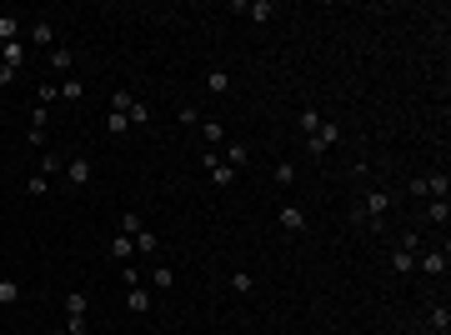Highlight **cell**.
I'll return each instance as SVG.
<instances>
[{
	"mask_svg": "<svg viewBox=\"0 0 451 335\" xmlns=\"http://www.w3.org/2000/svg\"><path fill=\"white\" fill-rule=\"evenodd\" d=\"M201 171H206V181H211V185H221V190L241 181V176L231 171V165H226V160L216 155V150H201Z\"/></svg>",
	"mask_w": 451,
	"mask_h": 335,
	"instance_id": "cell-1",
	"label": "cell"
},
{
	"mask_svg": "<svg viewBox=\"0 0 451 335\" xmlns=\"http://www.w3.org/2000/svg\"><path fill=\"white\" fill-rule=\"evenodd\" d=\"M386 210H391V190H366V195H361V205H356V220L366 215V226H381Z\"/></svg>",
	"mask_w": 451,
	"mask_h": 335,
	"instance_id": "cell-2",
	"label": "cell"
},
{
	"mask_svg": "<svg viewBox=\"0 0 451 335\" xmlns=\"http://www.w3.org/2000/svg\"><path fill=\"white\" fill-rule=\"evenodd\" d=\"M336 140H341V126H336V121H321V126H316V130L306 135V150H311V155L321 160L326 150H336Z\"/></svg>",
	"mask_w": 451,
	"mask_h": 335,
	"instance_id": "cell-3",
	"label": "cell"
},
{
	"mask_svg": "<svg viewBox=\"0 0 451 335\" xmlns=\"http://www.w3.org/2000/svg\"><path fill=\"white\" fill-rule=\"evenodd\" d=\"M446 265H451V255H446V250H426V255H416V270L426 275V281H441Z\"/></svg>",
	"mask_w": 451,
	"mask_h": 335,
	"instance_id": "cell-4",
	"label": "cell"
},
{
	"mask_svg": "<svg viewBox=\"0 0 451 335\" xmlns=\"http://www.w3.org/2000/svg\"><path fill=\"white\" fill-rule=\"evenodd\" d=\"M25 45H30V50H50V45H61V40H55V25H50V20H30Z\"/></svg>",
	"mask_w": 451,
	"mask_h": 335,
	"instance_id": "cell-5",
	"label": "cell"
},
{
	"mask_svg": "<svg viewBox=\"0 0 451 335\" xmlns=\"http://www.w3.org/2000/svg\"><path fill=\"white\" fill-rule=\"evenodd\" d=\"M236 16H246L251 25H266L276 16V6H271V0H236Z\"/></svg>",
	"mask_w": 451,
	"mask_h": 335,
	"instance_id": "cell-6",
	"label": "cell"
},
{
	"mask_svg": "<svg viewBox=\"0 0 451 335\" xmlns=\"http://www.w3.org/2000/svg\"><path fill=\"white\" fill-rule=\"evenodd\" d=\"M66 185H76V190L90 185V160H86V155H71V160H66Z\"/></svg>",
	"mask_w": 451,
	"mask_h": 335,
	"instance_id": "cell-7",
	"label": "cell"
},
{
	"mask_svg": "<svg viewBox=\"0 0 451 335\" xmlns=\"http://www.w3.org/2000/svg\"><path fill=\"white\" fill-rule=\"evenodd\" d=\"M45 66H50L55 75H71V71H76V55H71L66 45H50V50H45Z\"/></svg>",
	"mask_w": 451,
	"mask_h": 335,
	"instance_id": "cell-8",
	"label": "cell"
},
{
	"mask_svg": "<svg viewBox=\"0 0 451 335\" xmlns=\"http://www.w3.org/2000/svg\"><path fill=\"white\" fill-rule=\"evenodd\" d=\"M30 61V45L25 40H11V45H0V66H11V71H20Z\"/></svg>",
	"mask_w": 451,
	"mask_h": 335,
	"instance_id": "cell-9",
	"label": "cell"
},
{
	"mask_svg": "<svg viewBox=\"0 0 451 335\" xmlns=\"http://www.w3.org/2000/svg\"><path fill=\"white\" fill-rule=\"evenodd\" d=\"M105 250H110V260H116V265H131V255H136V240L116 231V236H110V245H105Z\"/></svg>",
	"mask_w": 451,
	"mask_h": 335,
	"instance_id": "cell-10",
	"label": "cell"
},
{
	"mask_svg": "<svg viewBox=\"0 0 451 335\" xmlns=\"http://www.w3.org/2000/svg\"><path fill=\"white\" fill-rule=\"evenodd\" d=\"M281 231H286V236H301V231H306V210H301V205H281Z\"/></svg>",
	"mask_w": 451,
	"mask_h": 335,
	"instance_id": "cell-11",
	"label": "cell"
},
{
	"mask_svg": "<svg viewBox=\"0 0 451 335\" xmlns=\"http://www.w3.org/2000/svg\"><path fill=\"white\" fill-rule=\"evenodd\" d=\"M446 195H451V176L446 171H431L426 176V200H446Z\"/></svg>",
	"mask_w": 451,
	"mask_h": 335,
	"instance_id": "cell-12",
	"label": "cell"
},
{
	"mask_svg": "<svg viewBox=\"0 0 451 335\" xmlns=\"http://www.w3.org/2000/svg\"><path fill=\"white\" fill-rule=\"evenodd\" d=\"M226 165H231V171H246V160H251V150H246V140H231L226 145V155H221Z\"/></svg>",
	"mask_w": 451,
	"mask_h": 335,
	"instance_id": "cell-13",
	"label": "cell"
},
{
	"mask_svg": "<svg viewBox=\"0 0 451 335\" xmlns=\"http://www.w3.org/2000/svg\"><path fill=\"white\" fill-rule=\"evenodd\" d=\"M126 310H131V315H146V310H151V291H146V286H131V291H126Z\"/></svg>",
	"mask_w": 451,
	"mask_h": 335,
	"instance_id": "cell-14",
	"label": "cell"
},
{
	"mask_svg": "<svg viewBox=\"0 0 451 335\" xmlns=\"http://www.w3.org/2000/svg\"><path fill=\"white\" fill-rule=\"evenodd\" d=\"M271 181H276L281 190H291V185L301 181V176H296V165H291V160H276V171H271Z\"/></svg>",
	"mask_w": 451,
	"mask_h": 335,
	"instance_id": "cell-15",
	"label": "cell"
},
{
	"mask_svg": "<svg viewBox=\"0 0 451 335\" xmlns=\"http://www.w3.org/2000/svg\"><path fill=\"white\" fill-rule=\"evenodd\" d=\"M151 291H160V296L176 291V270H171V265H156V270H151Z\"/></svg>",
	"mask_w": 451,
	"mask_h": 335,
	"instance_id": "cell-16",
	"label": "cell"
},
{
	"mask_svg": "<svg viewBox=\"0 0 451 335\" xmlns=\"http://www.w3.org/2000/svg\"><path fill=\"white\" fill-rule=\"evenodd\" d=\"M126 121H131V130H141V126H151V105H146L141 95L131 100V110H126Z\"/></svg>",
	"mask_w": 451,
	"mask_h": 335,
	"instance_id": "cell-17",
	"label": "cell"
},
{
	"mask_svg": "<svg viewBox=\"0 0 451 335\" xmlns=\"http://www.w3.org/2000/svg\"><path fill=\"white\" fill-rule=\"evenodd\" d=\"M426 220H431V226H446V220H451V200H426V210H421Z\"/></svg>",
	"mask_w": 451,
	"mask_h": 335,
	"instance_id": "cell-18",
	"label": "cell"
},
{
	"mask_svg": "<svg viewBox=\"0 0 451 335\" xmlns=\"http://www.w3.org/2000/svg\"><path fill=\"white\" fill-rule=\"evenodd\" d=\"M426 315H431V330H436V335H451V310H446V300H441V305H431Z\"/></svg>",
	"mask_w": 451,
	"mask_h": 335,
	"instance_id": "cell-19",
	"label": "cell"
},
{
	"mask_svg": "<svg viewBox=\"0 0 451 335\" xmlns=\"http://www.w3.org/2000/svg\"><path fill=\"white\" fill-rule=\"evenodd\" d=\"M105 135H131V121L121 110H105Z\"/></svg>",
	"mask_w": 451,
	"mask_h": 335,
	"instance_id": "cell-20",
	"label": "cell"
},
{
	"mask_svg": "<svg viewBox=\"0 0 451 335\" xmlns=\"http://www.w3.org/2000/svg\"><path fill=\"white\" fill-rule=\"evenodd\" d=\"M20 40V16H0V45Z\"/></svg>",
	"mask_w": 451,
	"mask_h": 335,
	"instance_id": "cell-21",
	"label": "cell"
},
{
	"mask_svg": "<svg viewBox=\"0 0 451 335\" xmlns=\"http://www.w3.org/2000/svg\"><path fill=\"white\" fill-rule=\"evenodd\" d=\"M416 270V255L411 250H397V255H391V275H411Z\"/></svg>",
	"mask_w": 451,
	"mask_h": 335,
	"instance_id": "cell-22",
	"label": "cell"
},
{
	"mask_svg": "<svg viewBox=\"0 0 451 335\" xmlns=\"http://www.w3.org/2000/svg\"><path fill=\"white\" fill-rule=\"evenodd\" d=\"M201 140H206V145H221V140H226V126H221V121H201Z\"/></svg>",
	"mask_w": 451,
	"mask_h": 335,
	"instance_id": "cell-23",
	"label": "cell"
},
{
	"mask_svg": "<svg viewBox=\"0 0 451 335\" xmlns=\"http://www.w3.org/2000/svg\"><path fill=\"white\" fill-rule=\"evenodd\" d=\"M16 300H20V281H11V275H6V281H0V310L16 305Z\"/></svg>",
	"mask_w": 451,
	"mask_h": 335,
	"instance_id": "cell-24",
	"label": "cell"
},
{
	"mask_svg": "<svg viewBox=\"0 0 451 335\" xmlns=\"http://www.w3.org/2000/svg\"><path fill=\"white\" fill-rule=\"evenodd\" d=\"M206 90H211V95H226V90H231V75H226V71H211V75H206Z\"/></svg>",
	"mask_w": 451,
	"mask_h": 335,
	"instance_id": "cell-25",
	"label": "cell"
},
{
	"mask_svg": "<svg viewBox=\"0 0 451 335\" xmlns=\"http://www.w3.org/2000/svg\"><path fill=\"white\" fill-rule=\"evenodd\" d=\"M131 240H136V255H156V250H160V240H156L151 231H141V236H131Z\"/></svg>",
	"mask_w": 451,
	"mask_h": 335,
	"instance_id": "cell-26",
	"label": "cell"
},
{
	"mask_svg": "<svg viewBox=\"0 0 451 335\" xmlns=\"http://www.w3.org/2000/svg\"><path fill=\"white\" fill-rule=\"evenodd\" d=\"M141 231H146V220H141L136 210H126V215H121V236H141Z\"/></svg>",
	"mask_w": 451,
	"mask_h": 335,
	"instance_id": "cell-27",
	"label": "cell"
},
{
	"mask_svg": "<svg viewBox=\"0 0 451 335\" xmlns=\"http://www.w3.org/2000/svg\"><path fill=\"white\" fill-rule=\"evenodd\" d=\"M251 286H256V275H251V270H236V275H231V291H236V296H246Z\"/></svg>",
	"mask_w": 451,
	"mask_h": 335,
	"instance_id": "cell-28",
	"label": "cell"
},
{
	"mask_svg": "<svg viewBox=\"0 0 451 335\" xmlns=\"http://www.w3.org/2000/svg\"><path fill=\"white\" fill-rule=\"evenodd\" d=\"M296 126H301V135H311V130L321 126V110H301V116H296Z\"/></svg>",
	"mask_w": 451,
	"mask_h": 335,
	"instance_id": "cell-29",
	"label": "cell"
},
{
	"mask_svg": "<svg viewBox=\"0 0 451 335\" xmlns=\"http://www.w3.org/2000/svg\"><path fill=\"white\" fill-rule=\"evenodd\" d=\"M61 171H66L61 155H40V176H61Z\"/></svg>",
	"mask_w": 451,
	"mask_h": 335,
	"instance_id": "cell-30",
	"label": "cell"
},
{
	"mask_svg": "<svg viewBox=\"0 0 451 335\" xmlns=\"http://www.w3.org/2000/svg\"><path fill=\"white\" fill-rule=\"evenodd\" d=\"M25 190H30V195H50V176H40V171H35V176L25 181Z\"/></svg>",
	"mask_w": 451,
	"mask_h": 335,
	"instance_id": "cell-31",
	"label": "cell"
},
{
	"mask_svg": "<svg viewBox=\"0 0 451 335\" xmlns=\"http://www.w3.org/2000/svg\"><path fill=\"white\" fill-rule=\"evenodd\" d=\"M35 95H40L35 105H45V110H50V100H61V85H45V80H40V90H35Z\"/></svg>",
	"mask_w": 451,
	"mask_h": 335,
	"instance_id": "cell-32",
	"label": "cell"
},
{
	"mask_svg": "<svg viewBox=\"0 0 451 335\" xmlns=\"http://www.w3.org/2000/svg\"><path fill=\"white\" fill-rule=\"evenodd\" d=\"M61 95H66V100H81L86 90H81V80H76V75H66V80H61Z\"/></svg>",
	"mask_w": 451,
	"mask_h": 335,
	"instance_id": "cell-33",
	"label": "cell"
},
{
	"mask_svg": "<svg viewBox=\"0 0 451 335\" xmlns=\"http://www.w3.org/2000/svg\"><path fill=\"white\" fill-rule=\"evenodd\" d=\"M131 100H136L131 90H116V95H110V110H121V116H126V110H131Z\"/></svg>",
	"mask_w": 451,
	"mask_h": 335,
	"instance_id": "cell-34",
	"label": "cell"
},
{
	"mask_svg": "<svg viewBox=\"0 0 451 335\" xmlns=\"http://www.w3.org/2000/svg\"><path fill=\"white\" fill-rule=\"evenodd\" d=\"M45 121H50V110L45 105H30V130H45Z\"/></svg>",
	"mask_w": 451,
	"mask_h": 335,
	"instance_id": "cell-35",
	"label": "cell"
},
{
	"mask_svg": "<svg viewBox=\"0 0 451 335\" xmlns=\"http://www.w3.org/2000/svg\"><path fill=\"white\" fill-rule=\"evenodd\" d=\"M176 121H181V126H201V116H196V105H176Z\"/></svg>",
	"mask_w": 451,
	"mask_h": 335,
	"instance_id": "cell-36",
	"label": "cell"
},
{
	"mask_svg": "<svg viewBox=\"0 0 451 335\" xmlns=\"http://www.w3.org/2000/svg\"><path fill=\"white\" fill-rule=\"evenodd\" d=\"M397 250H411V255H416V250H421V236H416V231H406V236H402V245H397Z\"/></svg>",
	"mask_w": 451,
	"mask_h": 335,
	"instance_id": "cell-37",
	"label": "cell"
},
{
	"mask_svg": "<svg viewBox=\"0 0 451 335\" xmlns=\"http://www.w3.org/2000/svg\"><path fill=\"white\" fill-rule=\"evenodd\" d=\"M406 190H411L416 200H426V176H411V185H406Z\"/></svg>",
	"mask_w": 451,
	"mask_h": 335,
	"instance_id": "cell-38",
	"label": "cell"
},
{
	"mask_svg": "<svg viewBox=\"0 0 451 335\" xmlns=\"http://www.w3.org/2000/svg\"><path fill=\"white\" fill-rule=\"evenodd\" d=\"M20 80V71H11V66H0V85H16Z\"/></svg>",
	"mask_w": 451,
	"mask_h": 335,
	"instance_id": "cell-39",
	"label": "cell"
},
{
	"mask_svg": "<svg viewBox=\"0 0 451 335\" xmlns=\"http://www.w3.org/2000/svg\"><path fill=\"white\" fill-rule=\"evenodd\" d=\"M50 335H71V330H66V325H55V330H50Z\"/></svg>",
	"mask_w": 451,
	"mask_h": 335,
	"instance_id": "cell-40",
	"label": "cell"
},
{
	"mask_svg": "<svg viewBox=\"0 0 451 335\" xmlns=\"http://www.w3.org/2000/svg\"><path fill=\"white\" fill-rule=\"evenodd\" d=\"M216 335H231V330H216Z\"/></svg>",
	"mask_w": 451,
	"mask_h": 335,
	"instance_id": "cell-41",
	"label": "cell"
}]
</instances>
